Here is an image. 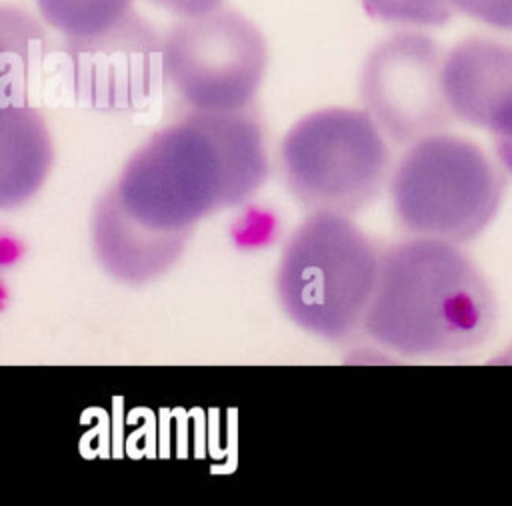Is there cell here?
<instances>
[{"label": "cell", "instance_id": "obj_15", "mask_svg": "<svg viewBox=\"0 0 512 506\" xmlns=\"http://www.w3.org/2000/svg\"><path fill=\"white\" fill-rule=\"evenodd\" d=\"M150 2L172 14L190 18V16H200L216 10L222 0H150Z\"/></svg>", "mask_w": 512, "mask_h": 506}, {"label": "cell", "instance_id": "obj_16", "mask_svg": "<svg viewBox=\"0 0 512 506\" xmlns=\"http://www.w3.org/2000/svg\"><path fill=\"white\" fill-rule=\"evenodd\" d=\"M494 142H496V154H498L500 162L504 164V168L508 172H512V132L496 136Z\"/></svg>", "mask_w": 512, "mask_h": 506}, {"label": "cell", "instance_id": "obj_3", "mask_svg": "<svg viewBox=\"0 0 512 506\" xmlns=\"http://www.w3.org/2000/svg\"><path fill=\"white\" fill-rule=\"evenodd\" d=\"M382 250L338 212H308L286 238L274 274L276 300L302 332L328 342L362 332Z\"/></svg>", "mask_w": 512, "mask_h": 506}, {"label": "cell", "instance_id": "obj_8", "mask_svg": "<svg viewBox=\"0 0 512 506\" xmlns=\"http://www.w3.org/2000/svg\"><path fill=\"white\" fill-rule=\"evenodd\" d=\"M194 230H160L138 220L114 186L92 206L88 240L94 260L124 286H146L168 274L184 256Z\"/></svg>", "mask_w": 512, "mask_h": 506}, {"label": "cell", "instance_id": "obj_12", "mask_svg": "<svg viewBox=\"0 0 512 506\" xmlns=\"http://www.w3.org/2000/svg\"><path fill=\"white\" fill-rule=\"evenodd\" d=\"M42 18L64 38L68 52L138 28L132 0H36Z\"/></svg>", "mask_w": 512, "mask_h": 506}, {"label": "cell", "instance_id": "obj_13", "mask_svg": "<svg viewBox=\"0 0 512 506\" xmlns=\"http://www.w3.org/2000/svg\"><path fill=\"white\" fill-rule=\"evenodd\" d=\"M376 20L406 26H444L456 8L450 0H360Z\"/></svg>", "mask_w": 512, "mask_h": 506}, {"label": "cell", "instance_id": "obj_5", "mask_svg": "<svg viewBox=\"0 0 512 506\" xmlns=\"http://www.w3.org/2000/svg\"><path fill=\"white\" fill-rule=\"evenodd\" d=\"M286 188L308 212L354 216L388 190L384 132L364 108L328 106L296 120L278 150Z\"/></svg>", "mask_w": 512, "mask_h": 506}, {"label": "cell", "instance_id": "obj_7", "mask_svg": "<svg viewBox=\"0 0 512 506\" xmlns=\"http://www.w3.org/2000/svg\"><path fill=\"white\" fill-rule=\"evenodd\" d=\"M442 64L440 44L420 32L394 34L368 54L360 72V100L388 140L410 146L452 122Z\"/></svg>", "mask_w": 512, "mask_h": 506}, {"label": "cell", "instance_id": "obj_11", "mask_svg": "<svg viewBox=\"0 0 512 506\" xmlns=\"http://www.w3.org/2000/svg\"><path fill=\"white\" fill-rule=\"evenodd\" d=\"M54 148L42 116L28 106H4L0 130V206L14 210L44 186Z\"/></svg>", "mask_w": 512, "mask_h": 506}, {"label": "cell", "instance_id": "obj_2", "mask_svg": "<svg viewBox=\"0 0 512 506\" xmlns=\"http://www.w3.org/2000/svg\"><path fill=\"white\" fill-rule=\"evenodd\" d=\"M494 318L492 290L458 244L410 236L382 248L362 334L408 358L452 356L480 346Z\"/></svg>", "mask_w": 512, "mask_h": 506}, {"label": "cell", "instance_id": "obj_4", "mask_svg": "<svg viewBox=\"0 0 512 506\" xmlns=\"http://www.w3.org/2000/svg\"><path fill=\"white\" fill-rule=\"evenodd\" d=\"M502 194V174L486 152L444 130L412 142L388 182L390 208L404 232L452 244L478 236Z\"/></svg>", "mask_w": 512, "mask_h": 506}, {"label": "cell", "instance_id": "obj_6", "mask_svg": "<svg viewBox=\"0 0 512 506\" xmlns=\"http://www.w3.org/2000/svg\"><path fill=\"white\" fill-rule=\"evenodd\" d=\"M268 70V44L240 12L190 16L162 40V80L188 110H248Z\"/></svg>", "mask_w": 512, "mask_h": 506}, {"label": "cell", "instance_id": "obj_10", "mask_svg": "<svg viewBox=\"0 0 512 506\" xmlns=\"http://www.w3.org/2000/svg\"><path fill=\"white\" fill-rule=\"evenodd\" d=\"M442 88L454 118L490 130L494 138L512 132V42L460 40L444 56Z\"/></svg>", "mask_w": 512, "mask_h": 506}, {"label": "cell", "instance_id": "obj_14", "mask_svg": "<svg viewBox=\"0 0 512 506\" xmlns=\"http://www.w3.org/2000/svg\"><path fill=\"white\" fill-rule=\"evenodd\" d=\"M454 8L490 28L512 32V0H450Z\"/></svg>", "mask_w": 512, "mask_h": 506}, {"label": "cell", "instance_id": "obj_1", "mask_svg": "<svg viewBox=\"0 0 512 506\" xmlns=\"http://www.w3.org/2000/svg\"><path fill=\"white\" fill-rule=\"evenodd\" d=\"M270 176L264 128L252 110H188L156 130L112 184L124 206L160 230H194L244 204Z\"/></svg>", "mask_w": 512, "mask_h": 506}, {"label": "cell", "instance_id": "obj_9", "mask_svg": "<svg viewBox=\"0 0 512 506\" xmlns=\"http://www.w3.org/2000/svg\"><path fill=\"white\" fill-rule=\"evenodd\" d=\"M78 98L104 112L136 110L162 76V40L146 24L70 52Z\"/></svg>", "mask_w": 512, "mask_h": 506}]
</instances>
